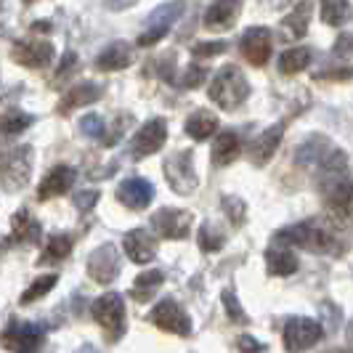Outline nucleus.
<instances>
[{"instance_id":"29","label":"nucleus","mask_w":353,"mask_h":353,"mask_svg":"<svg viewBox=\"0 0 353 353\" xmlns=\"http://www.w3.org/2000/svg\"><path fill=\"white\" fill-rule=\"evenodd\" d=\"M14 231H17V239H21V242H37L40 239V223L27 210H19L14 215Z\"/></svg>"},{"instance_id":"14","label":"nucleus","mask_w":353,"mask_h":353,"mask_svg":"<svg viewBox=\"0 0 353 353\" xmlns=\"http://www.w3.org/2000/svg\"><path fill=\"white\" fill-rule=\"evenodd\" d=\"M14 56L21 67H30V70H43L53 61V46L48 40H21L14 46Z\"/></svg>"},{"instance_id":"37","label":"nucleus","mask_w":353,"mask_h":353,"mask_svg":"<svg viewBox=\"0 0 353 353\" xmlns=\"http://www.w3.org/2000/svg\"><path fill=\"white\" fill-rule=\"evenodd\" d=\"M80 130L88 136V139H101L106 133V123H104V117L101 114H85L83 120H80Z\"/></svg>"},{"instance_id":"27","label":"nucleus","mask_w":353,"mask_h":353,"mask_svg":"<svg viewBox=\"0 0 353 353\" xmlns=\"http://www.w3.org/2000/svg\"><path fill=\"white\" fill-rule=\"evenodd\" d=\"M311 59H314V51H311V48L295 46V48H290V51H284L282 56H279V72H282V74H298V72H303L311 64Z\"/></svg>"},{"instance_id":"26","label":"nucleus","mask_w":353,"mask_h":353,"mask_svg":"<svg viewBox=\"0 0 353 353\" xmlns=\"http://www.w3.org/2000/svg\"><path fill=\"white\" fill-rule=\"evenodd\" d=\"M218 130V117L212 112H194L189 120H186V136H192L194 141H205L210 139L212 133Z\"/></svg>"},{"instance_id":"38","label":"nucleus","mask_w":353,"mask_h":353,"mask_svg":"<svg viewBox=\"0 0 353 353\" xmlns=\"http://www.w3.org/2000/svg\"><path fill=\"white\" fill-rule=\"evenodd\" d=\"M208 80V70L205 67H199V64H192L189 70H186V74H183V88H196V85H202Z\"/></svg>"},{"instance_id":"9","label":"nucleus","mask_w":353,"mask_h":353,"mask_svg":"<svg viewBox=\"0 0 353 353\" xmlns=\"http://www.w3.org/2000/svg\"><path fill=\"white\" fill-rule=\"evenodd\" d=\"M194 223V215L181 208H162L152 215V229L165 239H183L189 236V229Z\"/></svg>"},{"instance_id":"18","label":"nucleus","mask_w":353,"mask_h":353,"mask_svg":"<svg viewBox=\"0 0 353 353\" xmlns=\"http://www.w3.org/2000/svg\"><path fill=\"white\" fill-rule=\"evenodd\" d=\"M74 168L70 165H59V168H53L48 176L40 181V189H37V199L40 202H46V199H53V196H61L67 194L72 186H74Z\"/></svg>"},{"instance_id":"44","label":"nucleus","mask_w":353,"mask_h":353,"mask_svg":"<svg viewBox=\"0 0 353 353\" xmlns=\"http://www.w3.org/2000/svg\"><path fill=\"white\" fill-rule=\"evenodd\" d=\"M74 64H77V56H74V53H67V56H64V67H61V70H59V74H56V77H59V80H61V77H64V74H67V72H70V70H74Z\"/></svg>"},{"instance_id":"1","label":"nucleus","mask_w":353,"mask_h":353,"mask_svg":"<svg viewBox=\"0 0 353 353\" xmlns=\"http://www.w3.org/2000/svg\"><path fill=\"white\" fill-rule=\"evenodd\" d=\"M279 245H292V248L308 250V252H324V255H340L343 252V239L335 231L316 221H305V223H295L287 229L276 231L274 236Z\"/></svg>"},{"instance_id":"17","label":"nucleus","mask_w":353,"mask_h":353,"mask_svg":"<svg viewBox=\"0 0 353 353\" xmlns=\"http://www.w3.org/2000/svg\"><path fill=\"white\" fill-rule=\"evenodd\" d=\"M117 199L130 210H143L154 199V186L146 178H128L117 189Z\"/></svg>"},{"instance_id":"22","label":"nucleus","mask_w":353,"mask_h":353,"mask_svg":"<svg viewBox=\"0 0 353 353\" xmlns=\"http://www.w3.org/2000/svg\"><path fill=\"white\" fill-rule=\"evenodd\" d=\"M130 64V46H125V40L109 43L104 51L96 56V70L99 72H120Z\"/></svg>"},{"instance_id":"45","label":"nucleus","mask_w":353,"mask_h":353,"mask_svg":"<svg viewBox=\"0 0 353 353\" xmlns=\"http://www.w3.org/2000/svg\"><path fill=\"white\" fill-rule=\"evenodd\" d=\"M133 3H109V8H130Z\"/></svg>"},{"instance_id":"24","label":"nucleus","mask_w":353,"mask_h":353,"mask_svg":"<svg viewBox=\"0 0 353 353\" xmlns=\"http://www.w3.org/2000/svg\"><path fill=\"white\" fill-rule=\"evenodd\" d=\"M265 265H268V274H274V276H290L298 271V258L290 250L271 248L265 252Z\"/></svg>"},{"instance_id":"43","label":"nucleus","mask_w":353,"mask_h":353,"mask_svg":"<svg viewBox=\"0 0 353 353\" xmlns=\"http://www.w3.org/2000/svg\"><path fill=\"white\" fill-rule=\"evenodd\" d=\"M319 77H330V80H348L353 77V70H327V72H319Z\"/></svg>"},{"instance_id":"16","label":"nucleus","mask_w":353,"mask_h":353,"mask_svg":"<svg viewBox=\"0 0 353 353\" xmlns=\"http://www.w3.org/2000/svg\"><path fill=\"white\" fill-rule=\"evenodd\" d=\"M282 136H284L282 123L263 130L261 136H255L252 143H250V162H252L255 168H265L268 159L276 154V149H279V143H282Z\"/></svg>"},{"instance_id":"11","label":"nucleus","mask_w":353,"mask_h":353,"mask_svg":"<svg viewBox=\"0 0 353 353\" xmlns=\"http://www.w3.org/2000/svg\"><path fill=\"white\" fill-rule=\"evenodd\" d=\"M120 265H123V261H120L117 248L106 242V245H101V248H96L93 252H90L88 274L93 282L112 284L114 279H117V274H120Z\"/></svg>"},{"instance_id":"19","label":"nucleus","mask_w":353,"mask_h":353,"mask_svg":"<svg viewBox=\"0 0 353 353\" xmlns=\"http://www.w3.org/2000/svg\"><path fill=\"white\" fill-rule=\"evenodd\" d=\"M43 335H46V327L40 324H17L14 330L6 332V348H14L17 345V353H35L43 343Z\"/></svg>"},{"instance_id":"28","label":"nucleus","mask_w":353,"mask_h":353,"mask_svg":"<svg viewBox=\"0 0 353 353\" xmlns=\"http://www.w3.org/2000/svg\"><path fill=\"white\" fill-rule=\"evenodd\" d=\"M321 19L330 27H343L353 19V6L345 0H327V3H321Z\"/></svg>"},{"instance_id":"36","label":"nucleus","mask_w":353,"mask_h":353,"mask_svg":"<svg viewBox=\"0 0 353 353\" xmlns=\"http://www.w3.org/2000/svg\"><path fill=\"white\" fill-rule=\"evenodd\" d=\"M223 305H226V314H229L231 321L248 324V314H245V308L239 305V298H236L234 290H223Z\"/></svg>"},{"instance_id":"2","label":"nucleus","mask_w":353,"mask_h":353,"mask_svg":"<svg viewBox=\"0 0 353 353\" xmlns=\"http://www.w3.org/2000/svg\"><path fill=\"white\" fill-rule=\"evenodd\" d=\"M208 96H210L212 104H218L221 109H236L239 104H245L250 96V83L245 72L234 64L221 67L212 74Z\"/></svg>"},{"instance_id":"3","label":"nucleus","mask_w":353,"mask_h":353,"mask_svg":"<svg viewBox=\"0 0 353 353\" xmlns=\"http://www.w3.org/2000/svg\"><path fill=\"white\" fill-rule=\"evenodd\" d=\"M90 314L96 319V324L104 330L109 340H120L125 332V298L120 292H106L101 298H96L90 305Z\"/></svg>"},{"instance_id":"46","label":"nucleus","mask_w":353,"mask_h":353,"mask_svg":"<svg viewBox=\"0 0 353 353\" xmlns=\"http://www.w3.org/2000/svg\"><path fill=\"white\" fill-rule=\"evenodd\" d=\"M348 343H351V345H353V321H351V324H348Z\"/></svg>"},{"instance_id":"42","label":"nucleus","mask_w":353,"mask_h":353,"mask_svg":"<svg viewBox=\"0 0 353 353\" xmlns=\"http://www.w3.org/2000/svg\"><path fill=\"white\" fill-rule=\"evenodd\" d=\"M335 53H337V56H353V35H343V37H337V43H335Z\"/></svg>"},{"instance_id":"21","label":"nucleus","mask_w":353,"mask_h":353,"mask_svg":"<svg viewBox=\"0 0 353 353\" xmlns=\"http://www.w3.org/2000/svg\"><path fill=\"white\" fill-rule=\"evenodd\" d=\"M242 11V3H231V0H218V3H210L208 11H205V27L212 30V32H223V30H231L234 21Z\"/></svg>"},{"instance_id":"23","label":"nucleus","mask_w":353,"mask_h":353,"mask_svg":"<svg viewBox=\"0 0 353 353\" xmlns=\"http://www.w3.org/2000/svg\"><path fill=\"white\" fill-rule=\"evenodd\" d=\"M239 152H242V146H239V139H236V133H231V130H223L215 143H212V152H210V159L215 168H226L231 165L234 159L239 157Z\"/></svg>"},{"instance_id":"5","label":"nucleus","mask_w":353,"mask_h":353,"mask_svg":"<svg viewBox=\"0 0 353 353\" xmlns=\"http://www.w3.org/2000/svg\"><path fill=\"white\" fill-rule=\"evenodd\" d=\"M165 181L170 183V189L176 194H192L199 183V178L194 173V157L192 152H173L170 157L165 159Z\"/></svg>"},{"instance_id":"4","label":"nucleus","mask_w":353,"mask_h":353,"mask_svg":"<svg viewBox=\"0 0 353 353\" xmlns=\"http://www.w3.org/2000/svg\"><path fill=\"white\" fill-rule=\"evenodd\" d=\"M30 176H32V146L30 143L3 154V189L6 192L24 189L30 183Z\"/></svg>"},{"instance_id":"32","label":"nucleus","mask_w":353,"mask_h":353,"mask_svg":"<svg viewBox=\"0 0 353 353\" xmlns=\"http://www.w3.org/2000/svg\"><path fill=\"white\" fill-rule=\"evenodd\" d=\"M56 274H46V276H40V279H35V282L30 284L27 290H24V295H21V303L24 305H30V303H35V301H40L43 295H48L53 287H56Z\"/></svg>"},{"instance_id":"35","label":"nucleus","mask_w":353,"mask_h":353,"mask_svg":"<svg viewBox=\"0 0 353 353\" xmlns=\"http://www.w3.org/2000/svg\"><path fill=\"white\" fill-rule=\"evenodd\" d=\"M223 210H226V215H229V221L234 226L245 223V218H248V205L239 196H223Z\"/></svg>"},{"instance_id":"6","label":"nucleus","mask_w":353,"mask_h":353,"mask_svg":"<svg viewBox=\"0 0 353 353\" xmlns=\"http://www.w3.org/2000/svg\"><path fill=\"white\" fill-rule=\"evenodd\" d=\"M324 335V327L316 319L308 316H292L284 324V348L290 353H303L314 348Z\"/></svg>"},{"instance_id":"20","label":"nucleus","mask_w":353,"mask_h":353,"mask_svg":"<svg viewBox=\"0 0 353 353\" xmlns=\"http://www.w3.org/2000/svg\"><path fill=\"white\" fill-rule=\"evenodd\" d=\"M101 96H104V88H101L99 83L83 80V83H77L74 88H70L67 93H64V99H61V104H59V114H70V112H74L77 106L96 104Z\"/></svg>"},{"instance_id":"34","label":"nucleus","mask_w":353,"mask_h":353,"mask_svg":"<svg viewBox=\"0 0 353 353\" xmlns=\"http://www.w3.org/2000/svg\"><path fill=\"white\" fill-rule=\"evenodd\" d=\"M32 123H35V117H32V114H24V112H8V114L3 117V133H6V136H11V133H19V130L30 128Z\"/></svg>"},{"instance_id":"15","label":"nucleus","mask_w":353,"mask_h":353,"mask_svg":"<svg viewBox=\"0 0 353 353\" xmlns=\"http://www.w3.org/2000/svg\"><path fill=\"white\" fill-rule=\"evenodd\" d=\"M123 250H125V255H128L133 263L146 265V263H152V261L157 258V239H154L149 231L133 229V231H128V234H125Z\"/></svg>"},{"instance_id":"12","label":"nucleus","mask_w":353,"mask_h":353,"mask_svg":"<svg viewBox=\"0 0 353 353\" xmlns=\"http://www.w3.org/2000/svg\"><path fill=\"white\" fill-rule=\"evenodd\" d=\"M271 48H274V37L265 27H250L239 40V51L252 67H265V61L271 59Z\"/></svg>"},{"instance_id":"25","label":"nucleus","mask_w":353,"mask_h":353,"mask_svg":"<svg viewBox=\"0 0 353 353\" xmlns=\"http://www.w3.org/2000/svg\"><path fill=\"white\" fill-rule=\"evenodd\" d=\"M162 282H165V274H162L159 268L143 271V274H139V279L133 282V290H130V295H133V298H136L139 303L152 301V298L157 295V290L162 287Z\"/></svg>"},{"instance_id":"30","label":"nucleus","mask_w":353,"mask_h":353,"mask_svg":"<svg viewBox=\"0 0 353 353\" xmlns=\"http://www.w3.org/2000/svg\"><path fill=\"white\" fill-rule=\"evenodd\" d=\"M70 250H72V239L70 236H51L48 239V248H46V255H40V261L37 263H59V261H64L67 255H70Z\"/></svg>"},{"instance_id":"31","label":"nucleus","mask_w":353,"mask_h":353,"mask_svg":"<svg viewBox=\"0 0 353 353\" xmlns=\"http://www.w3.org/2000/svg\"><path fill=\"white\" fill-rule=\"evenodd\" d=\"M199 250L202 252H218V250L223 248V242H226V236H223V231L218 229L215 223H202V229H199Z\"/></svg>"},{"instance_id":"33","label":"nucleus","mask_w":353,"mask_h":353,"mask_svg":"<svg viewBox=\"0 0 353 353\" xmlns=\"http://www.w3.org/2000/svg\"><path fill=\"white\" fill-rule=\"evenodd\" d=\"M311 3H301V6H295V11L290 14V17L284 19V24H287V30H292L295 37H303L305 35V30H308V17H311Z\"/></svg>"},{"instance_id":"8","label":"nucleus","mask_w":353,"mask_h":353,"mask_svg":"<svg viewBox=\"0 0 353 353\" xmlns=\"http://www.w3.org/2000/svg\"><path fill=\"white\" fill-rule=\"evenodd\" d=\"M183 3H162L152 11V17L146 21V30L139 35V46H154L157 40L170 32V27L176 24V19L183 14Z\"/></svg>"},{"instance_id":"7","label":"nucleus","mask_w":353,"mask_h":353,"mask_svg":"<svg viewBox=\"0 0 353 353\" xmlns=\"http://www.w3.org/2000/svg\"><path fill=\"white\" fill-rule=\"evenodd\" d=\"M337 146L332 139H327L324 133H314V136H308L305 141L298 146V152H295V162L301 165V168H308V170H321L330 159L335 157Z\"/></svg>"},{"instance_id":"13","label":"nucleus","mask_w":353,"mask_h":353,"mask_svg":"<svg viewBox=\"0 0 353 353\" xmlns=\"http://www.w3.org/2000/svg\"><path fill=\"white\" fill-rule=\"evenodd\" d=\"M168 141V123L165 120H149L141 125V130L133 136V157H149V154H157L159 149Z\"/></svg>"},{"instance_id":"10","label":"nucleus","mask_w":353,"mask_h":353,"mask_svg":"<svg viewBox=\"0 0 353 353\" xmlns=\"http://www.w3.org/2000/svg\"><path fill=\"white\" fill-rule=\"evenodd\" d=\"M149 319H152V324H157L159 330H165V332H173V335H189L192 332V321L186 316V311L178 305L173 298H165V301H159L152 311H149Z\"/></svg>"},{"instance_id":"47","label":"nucleus","mask_w":353,"mask_h":353,"mask_svg":"<svg viewBox=\"0 0 353 353\" xmlns=\"http://www.w3.org/2000/svg\"><path fill=\"white\" fill-rule=\"evenodd\" d=\"M80 353H96V348H90V345H85V348H83Z\"/></svg>"},{"instance_id":"39","label":"nucleus","mask_w":353,"mask_h":353,"mask_svg":"<svg viewBox=\"0 0 353 353\" xmlns=\"http://www.w3.org/2000/svg\"><path fill=\"white\" fill-rule=\"evenodd\" d=\"M223 51H226V43H196L194 59H210V56H218Z\"/></svg>"},{"instance_id":"41","label":"nucleus","mask_w":353,"mask_h":353,"mask_svg":"<svg viewBox=\"0 0 353 353\" xmlns=\"http://www.w3.org/2000/svg\"><path fill=\"white\" fill-rule=\"evenodd\" d=\"M239 351L242 353H263L265 348L252 335H242L239 337Z\"/></svg>"},{"instance_id":"40","label":"nucleus","mask_w":353,"mask_h":353,"mask_svg":"<svg viewBox=\"0 0 353 353\" xmlns=\"http://www.w3.org/2000/svg\"><path fill=\"white\" fill-rule=\"evenodd\" d=\"M96 199H99V192H96V189H90V192H80V194H74V208H80V210H90V208L96 205Z\"/></svg>"}]
</instances>
